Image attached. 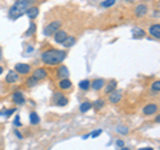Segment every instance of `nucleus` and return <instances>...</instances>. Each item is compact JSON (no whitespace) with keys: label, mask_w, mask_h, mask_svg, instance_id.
I'll list each match as a JSON object with an SVG mask.
<instances>
[{"label":"nucleus","mask_w":160,"mask_h":150,"mask_svg":"<svg viewBox=\"0 0 160 150\" xmlns=\"http://www.w3.org/2000/svg\"><path fill=\"white\" fill-rule=\"evenodd\" d=\"M67 59V51L66 49H55L49 48L47 51H44L42 53V61L46 65H59L62 64L64 60Z\"/></svg>","instance_id":"1"},{"label":"nucleus","mask_w":160,"mask_h":150,"mask_svg":"<svg viewBox=\"0 0 160 150\" xmlns=\"http://www.w3.org/2000/svg\"><path fill=\"white\" fill-rule=\"evenodd\" d=\"M33 0H16L13 6L9 8L8 11V17L11 20H16L26 15V11L32 6Z\"/></svg>","instance_id":"2"},{"label":"nucleus","mask_w":160,"mask_h":150,"mask_svg":"<svg viewBox=\"0 0 160 150\" xmlns=\"http://www.w3.org/2000/svg\"><path fill=\"white\" fill-rule=\"evenodd\" d=\"M62 26H63V21H62V20H53V21L48 23L47 26L44 27V29H43L44 36H47V37L53 36L55 32H58L59 29L62 28Z\"/></svg>","instance_id":"3"},{"label":"nucleus","mask_w":160,"mask_h":150,"mask_svg":"<svg viewBox=\"0 0 160 150\" xmlns=\"http://www.w3.org/2000/svg\"><path fill=\"white\" fill-rule=\"evenodd\" d=\"M69 102V100L68 97L64 94V92H55L53 93V96H52V104L55 105V106H60V108H63V106H67Z\"/></svg>","instance_id":"4"},{"label":"nucleus","mask_w":160,"mask_h":150,"mask_svg":"<svg viewBox=\"0 0 160 150\" xmlns=\"http://www.w3.org/2000/svg\"><path fill=\"white\" fill-rule=\"evenodd\" d=\"M13 71L18 74H29L32 72V67L26 63H18V64H15Z\"/></svg>","instance_id":"5"},{"label":"nucleus","mask_w":160,"mask_h":150,"mask_svg":"<svg viewBox=\"0 0 160 150\" xmlns=\"http://www.w3.org/2000/svg\"><path fill=\"white\" fill-rule=\"evenodd\" d=\"M143 114L144 116H155L159 112V104L158 102H149L143 108Z\"/></svg>","instance_id":"6"},{"label":"nucleus","mask_w":160,"mask_h":150,"mask_svg":"<svg viewBox=\"0 0 160 150\" xmlns=\"http://www.w3.org/2000/svg\"><path fill=\"white\" fill-rule=\"evenodd\" d=\"M58 88H59L60 92H69V91H72V81H71V80H69L68 77H67V78L59 80Z\"/></svg>","instance_id":"7"},{"label":"nucleus","mask_w":160,"mask_h":150,"mask_svg":"<svg viewBox=\"0 0 160 150\" xmlns=\"http://www.w3.org/2000/svg\"><path fill=\"white\" fill-rule=\"evenodd\" d=\"M147 13H148V6L144 3H140L133 8V15L136 17H144Z\"/></svg>","instance_id":"8"},{"label":"nucleus","mask_w":160,"mask_h":150,"mask_svg":"<svg viewBox=\"0 0 160 150\" xmlns=\"http://www.w3.org/2000/svg\"><path fill=\"white\" fill-rule=\"evenodd\" d=\"M123 98V91L122 89H115L112 93L108 94V101L111 104H119Z\"/></svg>","instance_id":"9"},{"label":"nucleus","mask_w":160,"mask_h":150,"mask_svg":"<svg viewBox=\"0 0 160 150\" xmlns=\"http://www.w3.org/2000/svg\"><path fill=\"white\" fill-rule=\"evenodd\" d=\"M32 77H35L38 81H43V80H46L48 77V71L46 68H36L32 72Z\"/></svg>","instance_id":"10"},{"label":"nucleus","mask_w":160,"mask_h":150,"mask_svg":"<svg viewBox=\"0 0 160 150\" xmlns=\"http://www.w3.org/2000/svg\"><path fill=\"white\" fill-rule=\"evenodd\" d=\"M106 80L104 78H95V80H92L91 81V89L92 91H95V92H99V91H102V89L104 88V85H106Z\"/></svg>","instance_id":"11"},{"label":"nucleus","mask_w":160,"mask_h":150,"mask_svg":"<svg viewBox=\"0 0 160 150\" xmlns=\"http://www.w3.org/2000/svg\"><path fill=\"white\" fill-rule=\"evenodd\" d=\"M67 36H68V33H67L66 29H62V28H60L58 32H55V35H53V40H55V43L62 44L64 40L67 39Z\"/></svg>","instance_id":"12"},{"label":"nucleus","mask_w":160,"mask_h":150,"mask_svg":"<svg viewBox=\"0 0 160 150\" xmlns=\"http://www.w3.org/2000/svg\"><path fill=\"white\" fill-rule=\"evenodd\" d=\"M56 77H58L59 80L69 77V71H68V68H67L66 65H63V64H60L59 68L56 69Z\"/></svg>","instance_id":"13"},{"label":"nucleus","mask_w":160,"mask_h":150,"mask_svg":"<svg viewBox=\"0 0 160 150\" xmlns=\"http://www.w3.org/2000/svg\"><path fill=\"white\" fill-rule=\"evenodd\" d=\"M12 102L15 105H24L26 104V97L22 92H15L12 94Z\"/></svg>","instance_id":"14"},{"label":"nucleus","mask_w":160,"mask_h":150,"mask_svg":"<svg viewBox=\"0 0 160 150\" xmlns=\"http://www.w3.org/2000/svg\"><path fill=\"white\" fill-rule=\"evenodd\" d=\"M148 33L151 35L153 39L159 40V39H160V24H159V23L152 24V26L149 27V29H148Z\"/></svg>","instance_id":"15"},{"label":"nucleus","mask_w":160,"mask_h":150,"mask_svg":"<svg viewBox=\"0 0 160 150\" xmlns=\"http://www.w3.org/2000/svg\"><path fill=\"white\" fill-rule=\"evenodd\" d=\"M116 88H118V81H116V80H109L108 82H106V85H104L103 89H104V93L108 96V94L112 93Z\"/></svg>","instance_id":"16"},{"label":"nucleus","mask_w":160,"mask_h":150,"mask_svg":"<svg viewBox=\"0 0 160 150\" xmlns=\"http://www.w3.org/2000/svg\"><path fill=\"white\" fill-rule=\"evenodd\" d=\"M19 77H20V74H18L15 71H9L6 74V80H4V81L7 84H15V82L19 81Z\"/></svg>","instance_id":"17"},{"label":"nucleus","mask_w":160,"mask_h":150,"mask_svg":"<svg viewBox=\"0 0 160 150\" xmlns=\"http://www.w3.org/2000/svg\"><path fill=\"white\" fill-rule=\"evenodd\" d=\"M39 12H40V9L39 7H35V6H31L27 11H26V15L28 16L29 20H35V19H38L39 16Z\"/></svg>","instance_id":"18"},{"label":"nucleus","mask_w":160,"mask_h":150,"mask_svg":"<svg viewBox=\"0 0 160 150\" xmlns=\"http://www.w3.org/2000/svg\"><path fill=\"white\" fill-rule=\"evenodd\" d=\"M147 35V32L144 31L143 28H139V27H135L132 29V37L133 39H143L144 36Z\"/></svg>","instance_id":"19"},{"label":"nucleus","mask_w":160,"mask_h":150,"mask_svg":"<svg viewBox=\"0 0 160 150\" xmlns=\"http://www.w3.org/2000/svg\"><path fill=\"white\" fill-rule=\"evenodd\" d=\"M75 43H76V37L75 36H67V39L62 43V45L64 48H71V47L75 45Z\"/></svg>","instance_id":"20"},{"label":"nucleus","mask_w":160,"mask_h":150,"mask_svg":"<svg viewBox=\"0 0 160 150\" xmlns=\"http://www.w3.org/2000/svg\"><path fill=\"white\" fill-rule=\"evenodd\" d=\"M91 109H92V102L91 101H83L79 106L80 113H87L88 110H91Z\"/></svg>","instance_id":"21"},{"label":"nucleus","mask_w":160,"mask_h":150,"mask_svg":"<svg viewBox=\"0 0 160 150\" xmlns=\"http://www.w3.org/2000/svg\"><path fill=\"white\" fill-rule=\"evenodd\" d=\"M36 31H38L36 24H35L33 21H31V23H29V28L27 29V32H26V35H24V36H26L27 39H28V37H32L33 35L36 33Z\"/></svg>","instance_id":"22"},{"label":"nucleus","mask_w":160,"mask_h":150,"mask_svg":"<svg viewBox=\"0 0 160 150\" xmlns=\"http://www.w3.org/2000/svg\"><path fill=\"white\" fill-rule=\"evenodd\" d=\"M104 105H106V101H104L103 98H98L96 101L92 102V108H93L96 112H99V110H102V109L104 108Z\"/></svg>","instance_id":"23"},{"label":"nucleus","mask_w":160,"mask_h":150,"mask_svg":"<svg viewBox=\"0 0 160 150\" xmlns=\"http://www.w3.org/2000/svg\"><path fill=\"white\" fill-rule=\"evenodd\" d=\"M79 89L80 91H84V92H87L91 89V81L89 80H82V81L79 82Z\"/></svg>","instance_id":"24"},{"label":"nucleus","mask_w":160,"mask_h":150,"mask_svg":"<svg viewBox=\"0 0 160 150\" xmlns=\"http://www.w3.org/2000/svg\"><path fill=\"white\" fill-rule=\"evenodd\" d=\"M29 122H31V125H39L40 124V117H39L38 112L29 113Z\"/></svg>","instance_id":"25"},{"label":"nucleus","mask_w":160,"mask_h":150,"mask_svg":"<svg viewBox=\"0 0 160 150\" xmlns=\"http://www.w3.org/2000/svg\"><path fill=\"white\" fill-rule=\"evenodd\" d=\"M39 82L40 81H38L35 77H32V76H29L28 78H27V81H26V85L27 87H29V88H32V87H36V85H39Z\"/></svg>","instance_id":"26"},{"label":"nucleus","mask_w":160,"mask_h":150,"mask_svg":"<svg viewBox=\"0 0 160 150\" xmlns=\"http://www.w3.org/2000/svg\"><path fill=\"white\" fill-rule=\"evenodd\" d=\"M151 89H152L153 93L159 94V92H160V81H159V80H156V81H153L151 84Z\"/></svg>","instance_id":"27"},{"label":"nucleus","mask_w":160,"mask_h":150,"mask_svg":"<svg viewBox=\"0 0 160 150\" xmlns=\"http://www.w3.org/2000/svg\"><path fill=\"white\" fill-rule=\"evenodd\" d=\"M116 132L119 133V134H128V128L127 126H122V125H119V126L116 128Z\"/></svg>","instance_id":"28"},{"label":"nucleus","mask_w":160,"mask_h":150,"mask_svg":"<svg viewBox=\"0 0 160 150\" xmlns=\"http://www.w3.org/2000/svg\"><path fill=\"white\" fill-rule=\"evenodd\" d=\"M115 3H116V0H106V2H103L100 6L104 7V8H109V7H112Z\"/></svg>","instance_id":"29"},{"label":"nucleus","mask_w":160,"mask_h":150,"mask_svg":"<svg viewBox=\"0 0 160 150\" xmlns=\"http://www.w3.org/2000/svg\"><path fill=\"white\" fill-rule=\"evenodd\" d=\"M102 133H103L102 129H98V130H93L91 134H89V137H91V138H96V137H99Z\"/></svg>","instance_id":"30"},{"label":"nucleus","mask_w":160,"mask_h":150,"mask_svg":"<svg viewBox=\"0 0 160 150\" xmlns=\"http://www.w3.org/2000/svg\"><path fill=\"white\" fill-rule=\"evenodd\" d=\"M13 125H15V126H22V122H20V116H15Z\"/></svg>","instance_id":"31"},{"label":"nucleus","mask_w":160,"mask_h":150,"mask_svg":"<svg viewBox=\"0 0 160 150\" xmlns=\"http://www.w3.org/2000/svg\"><path fill=\"white\" fill-rule=\"evenodd\" d=\"M13 133H15V136L18 137V139H23V138H24V137H23V134L20 133V132L18 130V129H15V130H13Z\"/></svg>","instance_id":"32"},{"label":"nucleus","mask_w":160,"mask_h":150,"mask_svg":"<svg viewBox=\"0 0 160 150\" xmlns=\"http://www.w3.org/2000/svg\"><path fill=\"white\" fill-rule=\"evenodd\" d=\"M116 146H118L119 149L124 146V141H123V139H116Z\"/></svg>","instance_id":"33"},{"label":"nucleus","mask_w":160,"mask_h":150,"mask_svg":"<svg viewBox=\"0 0 160 150\" xmlns=\"http://www.w3.org/2000/svg\"><path fill=\"white\" fill-rule=\"evenodd\" d=\"M15 112V109H9V110H7V112H4V116L6 117H8V116H11V114Z\"/></svg>","instance_id":"34"},{"label":"nucleus","mask_w":160,"mask_h":150,"mask_svg":"<svg viewBox=\"0 0 160 150\" xmlns=\"http://www.w3.org/2000/svg\"><path fill=\"white\" fill-rule=\"evenodd\" d=\"M152 15H153V17H156V19H158V17H159V9H156V11H155Z\"/></svg>","instance_id":"35"},{"label":"nucleus","mask_w":160,"mask_h":150,"mask_svg":"<svg viewBox=\"0 0 160 150\" xmlns=\"http://www.w3.org/2000/svg\"><path fill=\"white\" fill-rule=\"evenodd\" d=\"M139 150H155V149H153V148H149V146H148V148H140Z\"/></svg>","instance_id":"36"},{"label":"nucleus","mask_w":160,"mask_h":150,"mask_svg":"<svg viewBox=\"0 0 160 150\" xmlns=\"http://www.w3.org/2000/svg\"><path fill=\"white\" fill-rule=\"evenodd\" d=\"M2 59H3V49L0 47V61H2Z\"/></svg>","instance_id":"37"},{"label":"nucleus","mask_w":160,"mask_h":150,"mask_svg":"<svg viewBox=\"0 0 160 150\" xmlns=\"http://www.w3.org/2000/svg\"><path fill=\"white\" fill-rule=\"evenodd\" d=\"M3 72H4V68H3L2 65H0V76H2V74H3Z\"/></svg>","instance_id":"38"},{"label":"nucleus","mask_w":160,"mask_h":150,"mask_svg":"<svg viewBox=\"0 0 160 150\" xmlns=\"http://www.w3.org/2000/svg\"><path fill=\"white\" fill-rule=\"evenodd\" d=\"M159 121H160V116L158 114V116H156V122H159Z\"/></svg>","instance_id":"39"},{"label":"nucleus","mask_w":160,"mask_h":150,"mask_svg":"<svg viewBox=\"0 0 160 150\" xmlns=\"http://www.w3.org/2000/svg\"><path fill=\"white\" fill-rule=\"evenodd\" d=\"M120 150H129V149H128V148H124V146H123V148H120Z\"/></svg>","instance_id":"40"}]
</instances>
